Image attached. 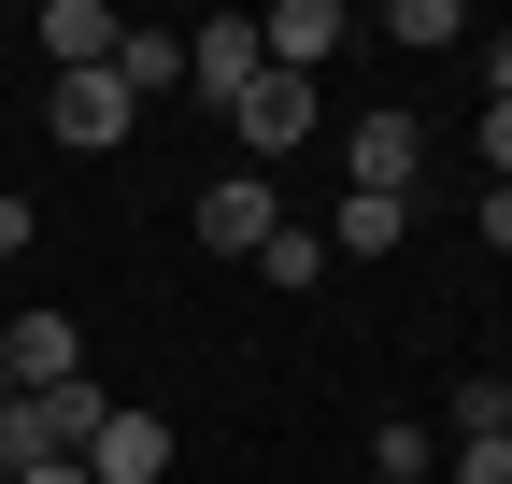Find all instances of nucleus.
<instances>
[{"instance_id": "obj_1", "label": "nucleus", "mask_w": 512, "mask_h": 484, "mask_svg": "<svg viewBox=\"0 0 512 484\" xmlns=\"http://www.w3.org/2000/svg\"><path fill=\"white\" fill-rule=\"evenodd\" d=\"M86 385V328L72 314H0V399H57Z\"/></svg>"}, {"instance_id": "obj_2", "label": "nucleus", "mask_w": 512, "mask_h": 484, "mask_svg": "<svg viewBox=\"0 0 512 484\" xmlns=\"http://www.w3.org/2000/svg\"><path fill=\"white\" fill-rule=\"evenodd\" d=\"M427 171V114H356L342 129V200H413Z\"/></svg>"}, {"instance_id": "obj_3", "label": "nucleus", "mask_w": 512, "mask_h": 484, "mask_svg": "<svg viewBox=\"0 0 512 484\" xmlns=\"http://www.w3.org/2000/svg\"><path fill=\"white\" fill-rule=\"evenodd\" d=\"M43 129L72 143V157H114L128 129H143V100H128V86H114V57H100V72H57V100H43Z\"/></svg>"}, {"instance_id": "obj_4", "label": "nucleus", "mask_w": 512, "mask_h": 484, "mask_svg": "<svg viewBox=\"0 0 512 484\" xmlns=\"http://www.w3.org/2000/svg\"><path fill=\"white\" fill-rule=\"evenodd\" d=\"M356 43V15H342V0H271V15H256V57H271V72H328V57Z\"/></svg>"}, {"instance_id": "obj_5", "label": "nucleus", "mask_w": 512, "mask_h": 484, "mask_svg": "<svg viewBox=\"0 0 512 484\" xmlns=\"http://www.w3.org/2000/svg\"><path fill=\"white\" fill-rule=\"evenodd\" d=\"M228 129H242V157H299V143H313V86H299V72H256V86L228 100Z\"/></svg>"}, {"instance_id": "obj_6", "label": "nucleus", "mask_w": 512, "mask_h": 484, "mask_svg": "<svg viewBox=\"0 0 512 484\" xmlns=\"http://www.w3.org/2000/svg\"><path fill=\"white\" fill-rule=\"evenodd\" d=\"M285 228V200H271V171H214V186H200V242H214V257H256V242H271Z\"/></svg>"}, {"instance_id": "obj_7", "label": "nucleus", "mask_w": 512, "mask_h": 484, "mask_svg": "<svg viewBox=\"0 0 512 484\" xmlns=\"http://www.w3.org/2000/svg\"><path fill=\"white\" fill-rule=\"evenodd\" d=\"M256 72H271V57H256V15H200V29H185V86H200L214 114H228Z\"/></svg>"}, {"instance_id": "obj_8", "label": "nucleus", "mask_w": 512, "mask_h": 484, "mask_svg": "<svg viewBox=\"0 0 512 484\" xmlns=\"http://www.w3.org/2000/svg\"><path fill=\"white\" fill-rule=\"evenodd\" d=\"M157 470H171V413H128L114 399L100 442H86V484H157Z\"/></svg>"}, {"instance_id": "obj_9", "label": "nucleus", "mask_w": 512, "mask_h": 484, "mask_svg": "<svg viewBox=\"0 0 512 484\" xmlns=\"http://www.w3.org/2000/svg\"><path fill=\"white\" fill-rule=\"evenodd\" d=\"M114 43H128V15H114V0H43V57H57V72H100Z\"/></svg>"}, {"instance_id": "obj_10", "label": "nucleus", "mask_w": 512, "mask_h": 484, "mask_svg": "<svg viewBox=\"0 0 512 484\" xmlns=\"http://www.w3.org/2000/svg\"><path fill=\"white\" fill-rule=\"evenodd\" d=\"M114 86H128V100H171V86H185V29H128V43H114Z\"/></svg>"}, {"instance_id": "obj_11", "label": "nucleus", "mask_w": 512, "mask_h": 484, "mask_svg": "<svg viewBox=\"0 0 512 484\" xmlns=\"http://www.w3.org/2000/svg\"><path fill=\"white\" fill-rule=\"evenodd\" d=\"M413 242V200H342L328 214V257H399Z\"/></svg>"}, {"instance_id": "obj_12", "label": "nucleus", "mask_w": 512, "mask_h": 484, "mask_svg": "<svg viewBox=\"0 0 512 484\" xmlns=\"http://www.w3.org/2000/svg\"><path fill=\"white\" fill-rule=\"evenodd\" d=\"M384 43H427V57L470 43V0H384Z\"/></svg>"}, {"instance_id": "obj_13", "label": "nucleus", "mask_w": 512, "mask_h": 484, "mask_svg": "<svg viewBox=\"0 0 512 484\" xmlns=\"http://www.w3.org/2000/svg\"><path fill=\"white\" fill-rule=\"evenodd\" d=\"M256 271H271V285H313V271H328V228H299V214H285L271 242H256Z\"/></svg>"}, {"instance_id": "obj_14", "label": "nucleus", "mask_w": 512, "mask_h": 484, "mask_svg": "<svg viewBox=\"0 0 512 484\" xmlns=\"http://www.w3.org/2000/svg\"><path fill=\"white\" fill-rule=\"evenodd\" d=\"M370 484H427V428H413V413H399V428L370 442Z\"/></svg>"}, {"instance_id": "obj_15", "label": "nucleus", "mask_w": 512, "mask_h": 484, "mask_svg": "<svg viewBox=\"0 0 512 484\" xmlns=\"http://www.w3.org/2000/svg\"><path fill=\"white\" fill-rule=\"evenodd\" d=\"M456 442H512V385H456Z\"/></svg>"}, {"instance_id": "obj_16", "label": "nucleus", "mask_w": 512, "mask_h": 484, "mask_svg": "<svg viewBox=\"0 0 512 484\" xmlns=\"http://www.w3.org/2000/svg\"><path fill=\"white\" fill-rule=\"evenodd\" d=\"M456 484H512V442H456Z\"/></svg>"}, {"instance_id": "obj_17", "label": "nucleus", "mask_w": 512, "mask_h": 484, "mask_svg": "<svg viewBox=\"0 0 512 484\" xmlns=\"http://www.w3.org/2000/svg\"><path fill=\"white\" fill-rule=\"evenodd\" d=\"M484 171L512 186V100H484Z\"/></svg>"}, {"instance_id": "obj_18", "label": "nucleus", "mask_w": 512, "mask_h": 484, "mask_svg": "<svg viewBox=\"0 0 512 484\" xmlns=\"http://www.w3.org/2000/svg\"><path fill=\"white\" fill-rule=\"evenodd\" d=\"M29 228H43V214H29L15 186H0V257H29Z\"/></svg>"}, {"instance_id": "obj_19", "label": "nucleus", "mask_w": 512, "mask_h": 484, "mask_svg": "<svg viewBox=\"0 0 512 484\" xmlns=\"http://www.w3.org/2000/svg\"><path fill=\"white\" fill-rule=\"evenodd\" d=\"M0 484H86V456H43V470H0Z\"/></svg>"}, {"instance_id": "obj_20", "label": "nucleus", "mask_w": 512, "mask_h": 484, "mask_svg": "<svg viewBox=\"0 0 512 484\" xmlns=\"http://www.w3.org/2000/svg\"><path fill=\"white\" fill-rule=\"evenodd\" d=\"M484 100H512V29H498V43H484Z\"/></svg>"}, {"instance_id": "obj_21", "label": "nucleus", "mask_w": 512, "mask_h": 484, "mask_svg": "<svg viewBox=\"0 0 512 484\" xmlns=\"http://www.w3.org/2000/svg\"><path fill=\"white\" fill-rule=\"evenodd\" d=\"M484 242H498V257H512V186H484Z\"/></svg>"}]
</instances>
